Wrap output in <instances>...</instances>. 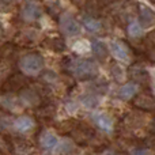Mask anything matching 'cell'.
<instances>
[{"mask_svg":"<svg viewBox=\"0 0 155 155\" xmlns=\"http://www.w3.org/2000/svg\"><path fill=\"white\" fill-rule=\"evenodd\" d=\"M63 68L67 72H71V75L80 80H87L93 79L98 72L95 63L91 60H82V59H75V57L67 56L63 60Z\"/></svg>","mask_w":155,"mask_h":155,"instance_id":"obj_1","label":"cell"},{"mask_svg":"<svg viewBox=\"0 0 155 155\" xmlns=\"http://www.w3.org/2000/svg\"><path fill=\"white\" fill-rule=\"evenodd\" d=\"M18 67L23 75L34 76L42 71L44 68V57L40 53H26L18 61Z\"/></svg>","mask_w":155,"mask_h":155,"instance_id":"obj_2","label":"cell"},{"mask_svg":"<svg viewBox=\"0 0 155 155\" xmlns=\"http://www.w3.org/2000/svg\"><path fill=\"white\" fill-rule=\"evenodd\" d=\"M59 26L60 30L65 35H78L80 33V25L76 22V19L71 15L70 12H64L59 18Z\"/></svg>","mask_w":155,"mask_h":155,"instance_id":"obj_3","label":"cell"},{"mask_svg":"<svg viewBox=\"0 0 155 155\" xmlns=\"http://www.w3.org/2000/svg\"><path fill=\"white\" fill-rule=\"evenodd\" d=\"M19 16L23 22H35L37 19H40L41 16V7L37 4V3L33 2H27L26 4H23L21 7V11H19Z\"/></svg>","mask_w":155,"mask_h":155,"instance_id":"obj_4","label":"cell"},{"mask_svg":"<svg viewBox=\"0 0 155 155\" xmlns=\"http://www.w3.org/2000/svg\"><path fill=\"white\" fill-rule=\"evenodd\" d=\"M18 98L23 106H40L41 102L40 93L33 87H25L23 90H21Z\"/></svg>","mask_w":155,"mask_h":155,"instance_id":"obj_5","label":"cell"},{"mask_svg":"<svg viewBox=\"0 0 155 155\" xmlns=\"http://www.w3.org/2000/svg\"><path fill=\"white\" fill-rule=\"evenodd\" d=\"M26 86V78L23 74H12L5 79L4 84H3V91H7L8 94L14 93V91H21Z\"/></svg>","mask_w":155,"mask_h":155,"instance_id":"obj_6","label":"cell"},{"mask_svg":"<svg viewBox=\"0 0 155 155\" xmlns=\"http://www.w3.org/2000/svg\"><path fill=\"white\" fill-rule=\"evenodd\" d=\"M110 52L120 61H129L131 60V49L125 42L120 40H113L110 42Z\"/></svg>","mask_w":155,"mask_h":155,"instance_id":"obj_7","label":"cell"},{"mask_svg":"<svg viewBox=\"0 0 155 155\" xmlns=\"http://www.w3.org/2000/svg\"><path fill=\"white\" fill-rule=\"evenodd\" d=\"M134 106L146 112H153L155 110V98L147 93L137 94L134 99Z\"/></svg>","mask_w":155,"mask_h":155,"instance_id":"obj_8","label":"cell"},{"mask_svg":"<svg viewBox=\"0 0 155 155\" xmlns=\"http://www.w3.org/2000/svg\"><path fill=\"white\" fill-rule=\"evenodd\" d=\"M128 75L135 83H140V84L148 83V79H150V75H148L147 70L143 68L142 65H139V64H135V65H132V67H129Z\"/></svg>","mask_w":155,"mask_h":155,"instance_id":"obj_9","label":"cell"},{"mask_svg":"<svg viewBox=\"0 0 155 155\" xmlns=\"http://www.w3.org/2000/svg\"><path fill=\"white\" fill-rule=\"evenodd\" d=\"M93 120H94V123H95V125L98 127L99 129H102L104 132L109 134V132L113 131L114 124H113L112 117H110L109 114H106V113H95V114L93 116Z\"/></svg>","mask_w":155,"mask_h":155,"instance_id":"obj_10","label":"cell"},{"mask_svg":"<svg viewBox=\"0 0 155 155\" xmlns=\"http://www.w3.org/2000/svg\"><path fill=\"white\" fill-rule=\"evenodd\" d=\"M12 125L18 132H21V134H26V132H30V131L34 129L35 121L33 120L30 116H21V117H18L15 121H14Z\"/></svg>","mask_w":155,"mask_h":155,"instance_id":"obj_11","label":"cell"},{"mask_svg":"<svg viewBox=\"0 0 155 155\" xmlns=\"http://www.w3.org/2000/svg\"><path fill=\"white\" fill-rule=\"evenodd\" d=\"M139 23L142 27H150L155 23V12L146 5H139Z\"/></svg>","mask_w":155,"mask_h":155,"instance_id":"obj_12","label":"cell"},{"mask_svg":"<svg viewBox=\"0 0 155 155\" xmlns=\"http://www.w3.org/2000/svg\"><path fill=\"white\" fill-rule=\"evenodd\" d=\"M44 46L53 52H64L65 51V41L60 35H51L44 40Z\"/></svg>","mask_w":155,"mask_h":155,"instance_id":"obj_13","label":"cell"},{"mask_svg":"<svg viewBox=\"0 0 155 155\" xmlns=\"http://www.w3.org/2000/svg\"><path fill=\"white\" fill-rule=\"evenodd\" d=\"M72 136H74V139H75L76 142H79V143H87L90 139H93L94 132L91 131L88 127L79 125V127H74Z\"/></svg>","mask_w":155,"mask_h":155,"instance_id":"obj_14","label":"cell"},{"mask_svg":"<svg viewBox=\"0 0 155 155\" xmlns=\"http://www.w3.org/2000/svg\"><path fill=\"white\" fill-rule=\"evenodd\" d=\"M40 144L44 150H53L57 146V136L51 131H44L40 135Z\"/></svg>","mask_w":155,"mask_h":155,"instance_id":"obj_15","label":"cell"},{"mask_svg":"<svg viewBox=\"0 0 155 155\" xmlns=\"http://www.w3.org/2000/svg\"><path fill=\"white\" fill-rule=\"evenodd\" d=\"M0 105L5 109L11 110V112H18L21 109V101H19L18 97L11 95V94H5L0 98Z\"/></svg>","mask_w":155,"mask_h":155,"instance_id":"obj_16","label":"cell"},{"mask_svg":"<svg viewBox=\"0 0 155 155\" xmlns=\"http://www.w3.org/2000/svg\"><path fill=\"white\" fill-rule=\"evenodd\" d=\"M136 93H137V86L135 83H125L118 90V97L123 101H129V99H132L136 95Z\"/></svg>","mask_w":155,"mask_h":155,"instance_id":"obj_17","label":"cell"},{"mask_svg":"<svg viewBox=\"0 0 155 155\" xmlns=\"http://www.w3.org/2000/svg\"><path fill=\"white\" fill-rule=\"evenodd\" d=\"M91 52H93L94 57H95L98 61H104L107 57V48L101 41H94V42L91 44Z\"/></svg>","mask_w":155,"mask_h":155,"instance_id":"obj_18","label":"cell"},{"mask_svg":"<svg viewBox=\"0 0 155 155\" xmlns=\"http://www.w3.org/2000/svg\"><path fill=\"white\" fill-rule=\"evenodd\" d=\"M83 26H84V29L87 30V31L94 33V34L102 31V23L97 18H93V16L86 15L84 18H83Z\"/></svg>","mask_w":155,"mask_h":155,"instance_id":"obj_19","label":"cell"},{"mask_svg":"<svg viewBox=\"0 0 155 155\" xmlns=\"http://www.w3.org/2000/svg\"><path fill=\"white\" fill-rule=\"evenodd\" d=\"M56 113V106L53 104H44L40 105L37 109V114L42 118H51Z\"/></svg>","mask_w":155,"mask_h":155,"instance_id":"obj_20","label":"cell"},{"mask_svg":"<svg viewBox=\"0 0 155 155\" xmlns=\"http://www.w3.org/2000/svg\"><path fill=\"white\" fill-rule=\"evenodd\" d=\"M110 74H112L113 79L118 83H123L124 80H125V76H127L125 70H124L120 64H116V63H113V64L110 65Z\"/></svg>","mask_w":155,"mask_h":155,"instance_id":"obj_21","label":"cell"},{"mask_svg":"<svg viewBox=\"0 0 155 155\" xmlns=\"http://www.w3.org/2000/svg\"><path fill=\"white\" fill-rule=\"evenodd\" d=\"M127 33H128V35L132 38H139L140 35L143 34V27L139 22L132 21V22H129V25L127 26Z\"/></svg>","mask_w":155,"mask_h":155,"instance_id":"obj_22","label":"cell"},{"mask_svg":"<svg viewBox=\"0 0 155 155\" xmlns=\"http://www.w3.org/2000/svg\"><path fill=\"white\" fill-rule=\"evenodd\" d=\"M46 8H48L49 14H51L53 18H60V15H61V5H60V3L57 2V0H48L46 2Z\"/></svg>","mask_w":155,"mask_h":155,"instance_id":"obj_23","label":"cell"},{"mask_svg":"<svg viewBox=\"0 0 155 155\" xmlns=\"http://www.w3.org/2000/svg\"><path fill=\"white\" fill-rule=\"evenodd\" d=\"M11 151H12V143L5 136L0 135V153L7 154V153H11Z\"/></svg>","mask_w":155,"mask_h":155,"instance_id":"obj_24","label":"cell"},{"mask_svg":"<svg viewBox=\"0 0 155 155\" xmlns=\"http://www.w3.org/2000/svg\"><path fill=\"white\" fill-rule=\"evenodd\" d=\"M11 72V64L10 60H2L0 61V79H4L10 75Z\"/></svg>","mask_w":155,"mask_h":155,"instance_id":"obj_25","label":"cell"},{"mask_svg":"<svg viewBox=\"0 0 155 155\" xmlns=\"http://www.w3.org/2000/svg\"><path fill=\"white\" fill-rule=\"evenodd\" d=\"M146 45H147V49L151 52H155V30L150 31L146 37Z\"/></svg>","mask_w":155,"mask_h":155,"instance_id":"obj_26","label":"cell"},{"mask_svg":"<svg viewBox=\"0 0 155 155\" xmlns=\"http://www.w3.org/2000/svg\"><path fill=\"white\" fill-rule=\"evenodd\" d=\"M11 124H12L11 118L7 114L0 113V129H7L8 127H11Z\"/></svg>","mask_w":155,"mask_h":155,"instance_id":"obj_27","label":"cell"},{"mask_svg":"<svg viewBox=\"0 0 155 155\" xmlns=\"http://www.w3.org/2000/svg\"><path fill=\"white\" fill-rule=\"evenodd\" d=\"M132 155H147V151L144 148H134L132 150Z\"/></svg>","mask_w":155,"mask_h":155,"instance_id":"obj_28","label":"cell"},{"mask_svg":"<svg viewBox=\"0 0 155 155\" xmlns=\"http://www.w3.org/2000/svg\"><path fill=\"white\" fill-rule=\"evenodd\" d=\"M102 155H125V154H123V153H118V151H112V150H107V151H105Z\"/></svg>","mask_w":155,"mask_h":155,"instance_id":"obj_29","label":"cell"},{"mask_svg":"<svg viewBox=\"0 0 155 155\" xmlns=\"http://www.w3.org/2000/svg\"><path fill=\"white\" fill-rule=\"evenodd\" d=\"M3 37H4V30H3V26L0 25V40H2Z\"/></svg>","mask_w":155,"mask_h":155,"instance_id":"obj_30","label":"cell"},{"mask_svg":"<svg viewBox=\"0 0 155 155\" xmlns=\"http://www.w3.org/2000/svg\"><path fill=\"white\" fill-rule=\"evenodd\" d=\"M104 2H107V3H112V2H116V0H104Z\"/></svg>","mask_w":155,"mask_h":155,"instance_id":"obj_31","label":"cell"},{"mask_svg":"<svg viewBox=\"0 0 155 155\" xmlns=\"http://www.w3.org/2000/svg\"><path fill=\"white\" fill-rule=\"evenodd\" d=\"M148 2H151V3H154V4H155V0H148Z\"/></svg>","mask_w":155,"mask_h":155,"instance_id":"obj_32","label":"cell"},{"mask_svg":"<svg viewBox=\"0 0 155 155\" xmlns=\"http://www.w3.org/2000/svg\"><path fill=\"white\" fill-rule=\"evenodd\" d=\"M153 127H154V129H155V121H154V124H153Z\"/></svg>","mask_w":155,"mask_h":155,"instance_id":"obj_33","label":"cell"}]
</instances>
